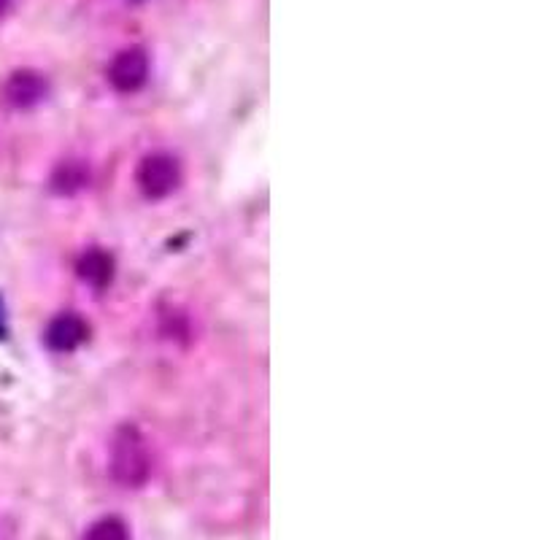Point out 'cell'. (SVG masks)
I'll use <instances>...</instances> for the list:
<instances>
[{
  "mask_svg": "<svg viewBox=\"0 0 540 540\" xmlns=\"http://www.w3.org/2000/svg\"><path fill=\"white\" fill-rule=\"evenodd\" d=\"M111 476L122 486L146 484V478L152 473V457L146 449V441L135 427H119L114 441H111Z\"/></svg>",
  "mask_w": 540,
  "mask_h": 540,
  "instance_id": "1",
  "label": "cell"
},
{
  "mask_svg": "<svg viewBox=\"0 0 540 540\" xmlns=\"http://www.w3.org/2000/svg\"><path fill=\"white\" fill-rule=\"evenodd\" d=\"M179 181V162L171 154H149L138 168V187H141L146 198L152 200L168 198L173 189L179 187Z\"/></svg>",
  "mask_w": 540,
  "mask_h": 540,
  "instance_id": "2",
  "label": "cell"
},
{
  "mask_svg": "<svg viewBox=\"0 0 540 540\" xmlns=\"http://www.w3.org/2000/svg\"><path fill=\"white\" fill-rule=\"evenodd\" d=\"M149 79V54L141 46H130L111 60L108 65V81L117 92H138Z\"/></svg>",
  "mask_w": 540,
  "mask_h": 540,
  "instance_id": "3",
  "label": "cell"
},
{
  "mask_svg": "<svg viewBox=\"0 0 540 540\" xmlns=\"http://www.w3.org/2000/svg\"><path fill=\"white\" fill-rule=\"evenodd\" d=\"M46 92H49V84H46L44 76L38 71H27V68L11 73L9 81L3 84V100L19 111L38 106L46 98Z\"/></svg>",
  "mask_w": 540,
  "mask_h": 540,
  "instance_id": "4",
  "label": "cell"
},
{
  "mask_svg": "<svg viewBox=\"0 0 540 540\" xmlns=\"http://www.w3.org/2000/svg\"><path fill=\"white\" fill-rule=\"evenodd\" d=\"M87 335H90V327L79 314H60L49 322L44 338L49 349L57 354H68L79 349L81 343L87 341Z\"/></svg>",
  "mask_w": 540,
  "mask_h": 540,
  "instance_id": "5",
  "label": "cell"
},
{
  "mask_svg": "<svg viewBox=\"0 0 540 540\" xmlns=\"http://www.w3.org/2000/svg\"><path fill=\"white\" fill-rule=\"evenodd\" d=\"M76 270H79V279L84 281V284L103 289L114 279V257L103 252V249H87V252L79 257Z\"/></svg>",
  "mask_w": 540,
  "mask_h": 540,
  "instance_id": "6",
  "label": "cell"
},
{
  "mask_svg": "<svg viewBox=\"0 0 540 540\" xmlns=\"http://www.w3.org/2000/svg\"><path fill=\"white\" fill-rule=\"evenodd\" d=\"M90 181V171L84 168V162L68 160L57 165V171L52 173V189L60 195H73L84 189V184Z\"/></svg>",
  "mask_w": 540,
  "mask_h": 540,
  "instance_id": "7",
  "label": "cell"
},
{
  "mask_svg": "<svg viewBox=\"0 0 540 540\" xmlns=\"http://www.w3.org/2000/svg\"><path fill=\"white\" fill-rule=\"evenodd\" d=\"M84 540H130V530L117 516H106V519H98L92 524Z\"/></svg>",
  "mask_w": 540,
  "mask_h": 540,
  "instance_id": "8",
  "label": "cell"
},
{
  "mask_svg": "<svg viewBox=\"0 0 540 540\" xmlns=\"http://www.w3.org/2000/svg\"><path fill=\"white\" fill-rule=\"evenodd\" d=\"M9 6H11V0H0V14H6V11H9Z\"/></svg>",
  "mask_w": 540,
  "mask_h": 540,
  "instance_id": "9",
  "label": "cell"
}]
</instances>
